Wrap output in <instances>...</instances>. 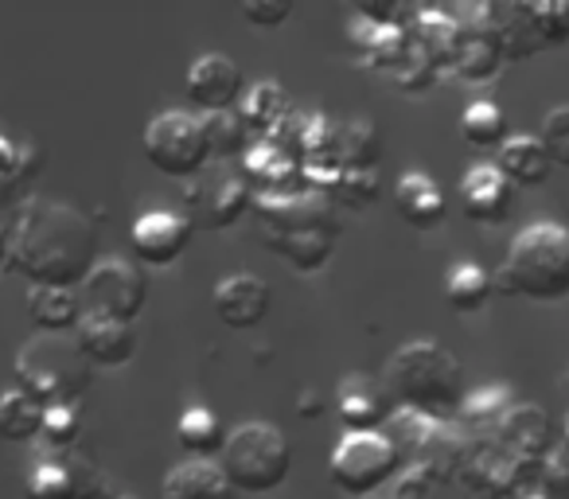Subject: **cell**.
Here are the masks:
<instances>
[{"label": "cell", "mask_w": 569, "mask_h": 499, "mask_svg": "<svg viewBox=\"0 0 569 499\" xmlns=\"http://www.w3.org/2000/svg\"><path fill=\"white\" fill-rule=\"evenodd\" d=\"M43 418H48V410L36 398L20 395L17 387L0 395V441L36 445L43 433Z\"/></svg>", "instance_id": "27"}, {"label": "cell", "mask_w": 569, "mask_h": 499, "mask_svg": "<svg viewBox=\"0 0 569 499\" xmlns=\"http://www.w3.org/2000/svg\"><path fill=\"white\" fill-rule=\"evenodd\" d=\"M253 207V191L246 176H219V180H188V219L207 230H230Z\"/></svg>", "instance_id": "12"}, {"label": "cell", "mask_w": 569, "mask_h": 499, "mask_svg": "<svg viewBox=\"0 0 569 499\" xmlns=\"http://www.w3.org/2000/svg\"><path fill=\"white\" fill-rule=\"evenodd\" d=\"M289 118H293V110H289V98H284V90L277 87V82L261 79L246 90L242 121H246V129H250L253 141H273Z\"/></svg>", "instance_id": "24"}, {"label": "cell", "mask_w": 569, "mask_h": 499, "mask_svg": "<svg viewBox=\"0 0 569 499\" xmlns=\"http://www.w3.org/2000/svg\"><path fill=\"white\" fill-rule=\"evenodd\" d=\"M410 40L418 51H426L441 71H452V59L460 51V40H465V24L460 17L441 9H418L410 24Z\"/></svg>", "instance_id": "22"}, {"label": "cell", "mask_w": 569, "mask_h": 499, "mask_svg": "<svg viewBox=\"0 0 569 499\" xmlns=\"http://www.w3.org/2000/svg\"><path fill=\"white\" fill-rule=\"evenodd\" d=\"M542 496L550 499H569V452L553 449L550 457L542 460Z\"/></svg>", "instance_id": "39"}, {"label": "cell", "mask_w": 569, "mask_h": 499, "mask_svg": "<svg viewBox=\"0 0 569 499\" xmlns=\"http://www.w3.org/2000/svg\"><path fill=\"white\" fill-rule=\"evenodd\" d=\"M0 270H12V227H0Z\"/></svg>", "instance_id": "41"}, {"label": "cell", "mask_w": 569, "mask_h": 499, "mask_svg": "<svg viewBox=\"0 0 569 499\" xmlns=\"http://www.w3.org/2000/svg\"><path fill=\"white\" fill-rule=\"evenodd\" d=\"M561 449L569 452V413H566V421H561Z\"/></svg>", "instance_id": "43"}, {"label": "cell", "mask_w": 569, "mask_h": 499, "mask_svg": "<svg viewBox=\"0 0 569 499\" xmlns=\"http://www.w3.org/2000/svg\"><path fill=\"white\" fill-rule=\"evenodd\" d=\"M253 214H258L261 242L297 273H320L332 262L336 246H340L332 199L317 196V191L293 199H253Z\"/></svg>", "instance_id": "2"}, {"label": "cell", "mask_w": 569, "mask_h": 499, "mask_svg": "<svg viewBox=\"0 0 569 499\" xmlns=\"http://www.w3.org/2000/svg\"><path fill=\"white\" fill-rule=\"evenodd\" d=\"M395 203L398 214L406 219V227L413 230H437L445 222V211H449L441 188L426 172H406L395 188Z\"/></svg>", "instance_id": "23"}, {"label": "cell", "mask_w": 569, "mask_h": 499, "mask_svg": "<svg viewBox=\"0 0 569 499\" xmlns=\"http://www.w3.org/2000/svg\"><path fill=\"white\" fill-rule=\"evenodd\" d=\"M219 468L234 483L238 496H266L289 480L293 468V449L289 437L269 421H242L227 433V445L219 452Z\"/></svg>", "instance_id": "6"}, {"label": "cell", "mask_w": 569, "mask_h": 499, "mask_svg": "<svg viewBox=\"0 0 569 499\" xmlns=\"http://www.w3.org/2000/svg\"><path fill=\"white\" fill-rule=\"evenodd\" d=\"M465 24V40H460V51L452 59V74L472 87H483L491 82L499 71H503V48H499L496 24H491V4H476L460 17Z\"/></svg>", "instance_id": "13"}, {"label": "cell", "mask_w": 569, "mask_h": 499, "mask_svg": "<svg viewBox=\"0 0 569 499\" xmlns=\"http://www.w3.org/2000/svg\"><path fill=\"white\" fill-rule=\"evenodd\" d=\"M382 390L395 406L421 418L452 421L465 406V367L437 340H413L390 356L382 371Z\"/></svg>", "instance_id": "3"}, {"label": "cell", "mask_w": 569, "mask_h": 499, "mask_svg": "<svg viewBox=\"0 0 569 499\" xmlns=\"http://www.w3.org/2000/svg\"><path fill=\"white\" fill-rule=\"evenodd\" d=\"M191 230L196 222L180 211H168V207H157V211H141L129 230V246H133V255L141 258L144 266L152 270H168L183 258L191 242Z\"/></svg>", "instance_id": "11"}, {"label": "cell", "mask_w": 569, "mask_h": 499, "mask_svg": "<svg viewBox=\"0 0 569 499\" xmlns=\"http://www.w3.org/2000/svg\"><path fill=\"white\" fill-rule=\"evenodd\" d=\"M269 309H273V289L258 273H230L214 286V312L234 332L258 328L269 317Z\"/></svg>", "instance_id": "15"}, {"label": "cell", "mask_w": 569, "mask_h": 499, "mask_svg": "<svg viewBox=\"0 0 569 499\" xmlns=\"http://www.w3.org/2000/svg\"><path fill=\"white\" fill-rule=\"evenodd\" d=\"M379 191H382L379 168H375V172H356V168H343L332 199H336V203H343V207H351V211H363V207H371L375 199H379Z\"/></svg>", "instance_id": "35"}, {"label": "cell", "mask_w": 569, "mask_h": 499, "mask_svg": "<svg viewBox=\"0 0 569 499\" xmlns=\"http://www.w3.org/2000/svg\"><path fill=\"white\" fill-rule=\"evenodd\" d=\"M390 79H395L398 87L406 90V94H426V90H433L437 79H441V67H437L433 59L426 56V51L410 48V56L402 59V67H398Z\"/></svg>", "instance_id": "37"}, {"label": "cell", "mask_w": 569, "mask_h": 499, "mask_svg": "<svg viewBox=\"0 0 569 499\" xmlns=\"http://www.w3.org/2000/svg\"><path fill=\"white\" fill-rule=\"evenodd\" d=\"M317 413H320V398H317V395H309V398L301 402V418H317Z\"/></svg>", "instance_id": "42"}, {"label": "cell", "mask_w": 569, "mask_h": 499, "mask_svg": "<svg viewBox=\"0 0 569 499\" xmlns=\"http://www.w3.org/2000/svg\"><path fill=\"white\" fill-rule=\"evenodd\" d=\"M188 98L196 110L203 113H227L234 110L246 98V79L242 67L230 56H219V51H207L196 63L188 67Z\"/></svg>", "instance_id": "14"}, {"label": "cell", "mask_w": 569, "mask_h": 499, "mask_svg": "<svg viewBox=\"0 0 569 499\" xmlns=\"http://www.w3.org/2000/svg\"><path fill=\"white\" fill-rule=\"evenodd\" d=\"M176 441L183 452H191V460H211L214 452H222L227 433H222V421L214 418L203 406H191L188 413H180L176 421Z\"/></svg>", "instance_id": "30"}, {"label": "cell", "mask_w": 569, "mask_h": 499, "mask_svg": "<svg viewBox=\"0 0 569 499\" xmlns=\"http://www.w3.org/2000/svg\"><path fill=\"white\" fill-rule=\"evenodd\" d=\"M402 468V452H398V445L382 429L379 433H343L340 445L332 449V460H328L332 483L343 496L356 499H375L387 483L398 480Z\"/></svg>", "instance_id": "7"}, {"label": "cell", "mask_w": 569, "mask_h": 499, "mask_svg": "<svg viewBox=\"0 0 569 499\" xmlns=\"http://www.w3.org/2000/svg\"><path fill=\"white\" fill-rule=\"evenodd\" d=\"M390 406L395 402L387 398V390L359 375H351L340 387V421L348 433H379L390 421Z\"/></svg>", "instance_id": "21"}, {"label": "cell", "mask_w": 569, "mask_h": 499, "mask_svg": "<svg viewBox=\"0 0 569 499\" xmlns=\"http://www.w3.org/2000/svg\"><path fill=\"white\" fill-rule=\"evenodd\" d=\"M98 238L82 211L56 199H32L12 222V273L32 289L87 286L94 270Z\"/></svg>", "instance_id": "1"}, {"label": "cell", "mask_w": 569, "mask_h": 499, "mask_svg": "<svg viewBox=\"0 0 569 499\" xmlns=\"http://www.w3.org/2000/svg\"><path fill=\"white\" fill-rule=\"evenodd\" d=\"M382 157V133L375 121L356 118L343 126V168H356V172H375Z\"/></svg>", "instance_id": "33"}, {"label": "cell", "mask_w": 569, "mask_h": 499, "mask_svg": "<svg viewBox=\"0 0 569 499\" xmlns=\"http://www.w3.org/2000/svg\"><path fill=\"white\" fill-rule=\"evenodd\" d=\"M491 24H496L499 48H503L507 63H519L538 51H546V32L542 17H538V4H491Z\"/></svg>", "instance_id": "19"}, {"label": "cell", "mask_w": 569, "mask_h": 499, "mask_svg": "<svg viewBox=\"0 0 569 499\" xmlns=\"http://www.w3.org/2000/svg\"><path fill=\"white\" fill-rule=\"evenodd\" d=\"M160 499H238L219 460H180L160 483Z\"/></svg>", "instance_id": "20"}, {"label": "cell", "mask_w": 569, "mask_h": 499, "mask_svg": "<svg viewBox=\"0 0 569 499\" xmlns=\"http://www.w3.org/2000/svg\"><path fill=\"white\" fill-rule=\"evenodd\" d=\"M452 480H441V476H429L421 468H402L398 480L390 483L387 499H452Z\"/></svg>", "instance_id": "36"}, {"label": "cell", "mask_w": 569, "mask_h": 499, "mask_svg": "<svg viewBox=\"0 0 569 499\" xmlns=\"http://www.w3.org/2000/svg\"><path fill=\"white\" fill-rule=\"evenodd\" d=\"M238 12H242V20L253 28H277L293 17V4H289V0H281V4H277V0H246Z\"/></svg>", "instance_id": "40"}, {"label": "cell", "mask_w": 569, "mask_h": 499, "mask_svg": "<svg viewBox=\"0 0 569 499\" xmlns=\"http://www.w3.org/2000/svg\"><path fill=\"white\" fill-rule=\"evenodd\" d=\"M550 157H546L538 137H507L499 149V172L511 180V188H542L550 180Z\"/></svg>", "instance_id": "25"}, {"label": "cell", "mask_w": 569, "mask_h": 499, "mask_svg": "<svg viewBox=\"0 0 569 499\" xmlns=\"http://www.w3.org/2000/svg\"><path fill=\"white\" fill-rule=\"evenodd\" d=\"M496 441L503 445V449H511L515 457L535 460V465H542V460L558 449V445H553L550 413H546L542 406H535V402H515L511 413L499 421Z\"/></svg>", "instance_id": "17"}, {"label": "cell", "mask_w": 569, "mask_h": 499, "mask_svg": "<svg viewBox=\"0 0 569 499\" xmlns=\"http://www.w3.org/2000/svg\"><path fill=\"white\" fill-rule=\"evenodd\" d=\"M144 157L157 172L172 176V180H196L211 160L203 133V118L183 110H164L144 126Z\"/></svg>", "instance_id": "8"}, {"label": "cell", "mask_w": 569, "mask_h": 499, "mask_svg": "<svg viewBox=\"0 0 569 499\" xmlns=\"http://www.w3.org/2000/svg\"><path fill=\"white\" fill-rule=\"evenodd\" d=\"M203 133H207V149L214 160H234L246 157L253 144L250 129H246L242 113L227 110V113H203Z\"/></svg>", "instance_id": "31"}, {"label": "cell", "mask_w": 569, "mask_h": 499, "mask_svg": "<svg viewBox=\"0 0 569 499\" xmlns=\"http://www.w3.org/2000/svg\"><path fill=\"white\" fill-rule=\"evenodd\" d=\"M515 398L507 387H488V390H476V395L465 398L460 406V429L468 437H496L499 421L511 413Z\"/></svg>", "instance_id": "28"}, {"label": "cell", "mask_w": 569, "mask_h": 499, "mask_svg": "<svg viewBox=\"0 0 569 499\" xmlns=\"http://www.w3.org/2000/svg\"><path fill=\"white\" fill-rule=\"evenodd\" d=\"M460 207L476 227H499L515 207V188L499 168L476 164L460 180Z\"/></svg>", "instance_id": "16"}, {"label": "cell", "mask_w": 569, "mask_h": 499, "mask_svg": "<svg viewBox=\"0 0 569 499\" xmlns=\"http://www.w3.org/2000/svg\"><path fill=\"white\" fill-rule=\"evenodd\" d=\"M12 379H17L20 395L36 398L43 410H56V406H82L94 371L74 340L36 336L20 348L17 363H12Z\"/></svg>", "instance_id": "5"}, {"label": "cell", "mask_w": 569, "mask_h": 499, "mask_svg": "<svg viewBox=\"0 0 569 499\" xmlns=\"http://www.w3.org/2000/svg\"><path fill=\"white\" fill-rule=\"evenodd\" d=\"M28 317L43 336H67L79 332L87 312H82L79 297L71 289H32L28 293Z\"/></svg>", "instance_id": "26"}, {"label": "cell", "mask_w": 569, "mask_h": 499, "mask_svg": "<svg viewBox=\"0 0 569 499\" xmlns=\"http://www.w3.org/2000/svg\"><path fill=\"white\" fill-rule=\"evenodd\" d=\"M28 499H110L106 480L79 452H43L28 468Z\"/></svg>", "instance_id": "9"}, {"label": "cell", "mask_w": 569, "mask_h": 499, "mask_svg": "<svg viewBox=\"0 0 569 499\" xmlns=\"http://www.w3.org/2000/svg\"><path fill=\"white\" fill-rule=\"evenodd\" d=\"M538 141H542V149H546V157H550V164L569 168V106H553V110L546 113Z\"/></svg>", "instance_id": "38"}, {"label": "cell", "mask_w": 569, "mask_h": 499, "mask_svg": "<svg viewBox=\"0 0 569 499\" xmlns=\"http://www.w3.org/2000/svg\"><path fill=\"white\" fill-rule=\"evenodd\" d=\"M561 387H569V379H566V382H561Z\"/></svg>", "instance_id": "44"}, {"label": "cell", "mask_w": 569, "mask_h": 499, "mask_svg": "<svg viewBox=\"0 0 569 499\" xmlns=\"http://www.w3.org/2000/svg\"><path fill=\"white\" fill-rule=\"evenodd\" d=\"M491 293H496V278L483 266L460 262L445 273V301L457 312H480L491 301Z\"/></svg>", "instance_id": "29"}, {"label": "cell", "mask_w": 569, "mask_h": 499, "mask_svg": "<svg viewBox=\"0 0 569 499\" xmlns=\"http://www.w3.org/2000/svg\"><path fill=\"white\" fill-rule=\"evenodd\" d=\"M82 410L79 406H56V410H48V418H43V433H40V445L43 452H74L82 441Z\"/></svg>", "instance_id": "34"}, {"label": "cell", "mask_w": 569, "mask_h": 499, "mask_svg": "<svg viewBox=\"0 0 569 499\" xmlns=\"http://www.w3.org/2000/svg\"><path fill=\"white\" fill-rule=\"evenodd\" d=\"M82 289H87V312H102V317H113L121 325H133L141 317L144 301H149L144 273L133 262H121V258H102L90 270Z\"/></svg>", "instance_id": "10"}, {"label": "cell", "mask_w": 569, "mask_h": 499, "mask_svg": "<svg viewBox=\"0 0 569 499\" xmlns=\"http://www.w3.org/2000/svg\"><path fill=\"white\" fill-rule=\"evenodd\" d=\"M496 289L527 301H566L569 297V227L561 222H530L507 246L496 273Z\"/></svg>", "instance_id": "4"}, {"label": "cell", "mask_w": 569, "mask_h": 499, "mask_svg": "<svg viewBox=\"0 0 569 499\" xmlns=\"http://www.w3.org/2000/svg\"><path fill=\"white\" fill-rule=\"evenodd\" d=\"M79 351L90 359V367H126L137 356V332L133 325H121L102 312H87L74 332Z\"/></svg>", "instance_id": "18"}, {"label": "cell", "mask_w": 569, "mask_h": 499, "mask_svg": "<svg viewBox=\"0 0 569 499\" xmlns=\"http://www.w3.org/2000/svg\"><path fill=\"white\" fill-rule=\"evenodd\" d=\"M460 137L472 149H503L507 144V113L496 102H472L460 113Z\"/></svg>", "instance_id": "32"}]
</instances>
